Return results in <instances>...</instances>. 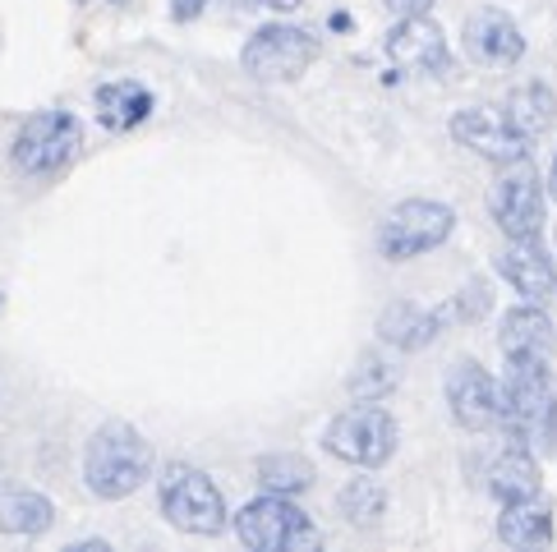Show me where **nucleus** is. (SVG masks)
<instances>
[{
	"mask_svg": "<svg viewBox=\"0 0 557 552\" xmlns=\"http://www.w3.org/2000/svg\"><path fill=\"white\" fill-rule=\"evenodd\" d=\"M451 138H461L470 152L488 156V162H497V166H511V162H525L530 156V138L516 134L507 125V115H493L484 106L451 115Z\"/></svg>",
	"mask_w": 557,
	"mask_h": 552,
	"instance_id": "nucleus-11",
	"label": "nucleus"
},
{
	"mask_svg": "<svg viewBox=\"0 0 557 552\" xmlns=\"http://www.w3.org/2000/svg\"><path fill=\"white\" fill-rule=\"evenodd\" d=\"M55 520V506L42 498V492H33V488H14L0 498V529L5 535H24V539H37V535H47Z\"/></svg>",
	"mask_w": 557,
	"mask_h": 552,
	"instance_id": "nucleus-21",
	"label": "nucleus"
},
{
	"mask_svg": "<svg viewBox=\"0 0 557 552\" xmlns=\"http://www.w3.org/2000/svg\"><path fill=\"white\" fill-rule=\"evenodd\" d=\"M387 61L406 74H437L447 70V37L429 14H406L401 24L387 33Z\"/></svg>",
	"mask_w": 557,
	"mask_h": 552,
	"instance_id": "nucleus-12",
	"label": "nucleus"
},
{
	"mask_svg": "<svg viewBox=\"0 0 557 552\" xmlns=\"http://www.w3.org/2000/svg\"><path fill=\"white\" fill-rule=\"evenodd\" d=\"M451 230H456V212L447 203L410 199V203H396L383 216L377 249H383L387 263H410V259H420V253H433L437 244H447Z\"/></svg>",
	"mask_w": 557,
	"mask_h": 552,
	"instance_id": "nucleus-6",
	"label": "nucleus"
},
{
	"mask_svg": "<svg viewBox=\"0 0 557 552\" xmlns=\"http://www.w3.org/2000/svg\"><path fill=\"white\" fill-rule=\"evenodd\" d=\"M443 331V313L420 309V304H387L383 318H377V337L396 350H424L433 346V337Z\"/></svg>",
	"mask_w": 557,
	"mask_h": 552,
	"instance_id": "nucleus-17",
	"label": "nucleus"
},
{
	"mask_svg": "<svg viewBox=\"0 0 557 552\" xmlns=\"http://www.w3.org/2000/svg\"><path fill=\"white\" fill-rule=\"evenodd\" d=\"M497 272H503L507 286L530 304H544L548 294L557 290V267L534 240H511L503 249V259H497Z\"/></svg>",
	"mask_w": 557,
	"mask_h": 552,
	"instance_id": "nucleus-14",
	"label": "nucleus"
},
{
	"mask_svg": "<svg viewBox=\"0 0 557 552\" xmlns=\"http://www.w3.org/2000/svg\"><path fill=\"white\" fill-rule=\"evenodd\" d=\"M447 410L461 428L484 432L503 419V387H497L474 360H456L447 368Z\"/></svg>",
	"mask_w": 557,
	"mask_h": 552,
	"instance_id": "nucleus-10",
	"label": "nucleus"
},
{
	"mask_svg": "<svg viewBox=\"0 0 557 552\" xmlns=\"http://www.w3.org/2000/svg\"><path fill=\"white\" fill-rule=\"evenodd\" d=\"M157 502H162V516L181 529V535H222L226 529V502L222 488H216L203 469H194L185 461H175L162 469V484H157Z\"/></svg>",
	"mask_w": 557,
	"mask_h": 552,
	"instance_id": "nucleus-3",
	"label": "nucleus"
},
{
	"mask_svg": "<svg viewBox=\"0 0 557 552\" xmlns=\"http://www.w3.org/2000/svg\"><path fill=\"white\" fill-rule=\"evenodd\" d=\"M235 539L249 552H305L318 543V529L290 498L263 492V498H253L240 516H235Z\"/></svg>",
	"mask_w": 557,
	"mask_h": 552,
	"instance_id": "nucleus-5",
	"label": "nucleus"
},
{
	"mask_svg": "<svg viewBox=\"0 0 557 552\" xmlns=\"http://www.w3.org/2000/svg\"><path fill=\"white\" fill-rule=\"evenodd\" d=\"M497 346H503L507 360H516V354H534V360H548L553 346H557V331L548 323V313L540 304H521L503 313V327H497Z\"/></svg>",
	"mask_w": 557,
	"mask_h": 552,
	"instance_id": "nucleus-15",
	"label": "nucleus"
},
{
	"mask_svg": "<svg viewBox=\"0 0 557 552\" xmlns=\"http://www.w3.org/2000/svg\"><path fill=\"white\" fill-rule=\"evenodd\" d=\"M148 475H152V447L134 424L111 419L88 438L84 484H88L92 498L121 502V498H129V492L144 488Z\"/></svg>",
	"mask_w": 557,
	"mask_h": 552,
	"instance_id": "nucleus-2",
	"label": "nucleus"
},
{
	"mask_svg": "<svg viewBox=\"0 0 557 552\" xmlns=\"http://www.w3.org/2000/svg\"><path fill=\"white\" fill-rule=\"evenodd\" d=\"M466 51L474 55L480 65L493 70H507L525 55V37L516 28V18L503 10H474L466 18Z\"/></svg>",
	"mask_w": 557,
	"mask_h": 552,
	"instance_id": "nucleus-13",
	"label": "nucleus"
},
{
	"mask_svg": "<svg viewBox=\"0 0 557 552\" xmlns=\"http://www.w3.org/2000/svg\"><path fill=\"white\" fill-rule=\"evenodd\" d=\"M336 506H342V516L350 525L369 529V525H377L387 516V492H383V484H373V479H355V484H346L342 492H336Z\"/></svg>",
	"mask_w": 557,
	"mask_h": 552,
	"instance_id": "nucleus-23",
	"label": "nucleus"
},
{
	"mask_svg": "<svg viewBox=\"0 0 557 552\" xmlns=\"http://www.w3.org/2000/svg\"><path fill=\"white\" fill-rule=\"evenodd\" d=\"M92 106H97V121L107 129H134L152 115V92L144 84H134V78H115V84L97 88Z\"/></svg>",
	"mask_w": 557,
	"mask_h": 552,
	"instance_id": "nucleus-18",
	"label": "nucleus"
},
{
	"mask_svg": "<svg viewBox=\"0 0 557 552\" xmlns=\"http://www.w3.org/2000/svg\"><path fill=\"white\" fill-rule=\"evenodd\" d=\"M78 143H84V129H78L70 111H37L18 125L10 162L24 175H55L74 162Z\"/></svg>",
	"mask_w": 557,
	"mask_h": 552,
	"instance_id": "nucleus-7",
	"label": "nucleus"
},
{
	"mask_svg": "<svg viewBox=\"0 0 557 552\" xmlns=\"http://www.w3.org/2000/svg\"><path fill=\"white\" fill-rule=\"evenodd\" d=\"M392 387H396V368L383 364L377 354H364L360 368L350 373V397L355 401H383Z\"/></svg>",
	"mask_w": 557,
	"mask_h": 552,
	"instance_id": "nucleus-24",
	"label": "nucleus"
},
{
	"mask_svg": "<svg viewBox=\"0 0 557 552\" xmlns=\"http://www.w3.org/2000/svg\"><path fill=\"white\" fill-rule=\"evenodd\" d=\"M198 10H203V0H175V5H171V14L181 18V24H185V18H194Z\"/></svg>",
	"mask_w": 557,
	"mask_h": 552,
	"instance_id": "nucleus-26",
	"label": "nucleus"
},
{
	"mask_svg": "<svg viewBox=\"0 0 557 552\" xmlns=\"http://www.w3.org/2000/svg\"><path fill=\"white\" fill-rule=\"evenodd\" d=\"M548 189H553V199H557V156H553V171H548Z\"/></svg>",
	"mask_w": 557,
	"mask_h": 552,
	"instance_id": "nucleus-28",
	"label": "nucleus"
},
{
	"mask_svg": "<svg viewBox=\"0 0 557 552\" xmlns=\"http://www.w3.org/2000/svg\"><path fill=\"white\" fill-rule=\"evenodd\" d=\"M396 442H401V428H396L392 414L377 401H360L342 410L323 432V447L336 461L360 465V469H377L396 456Z\"/></svg>",
	"mask_w": 557,
	"mask_h": 552,
	"instance_id": "nucleus-4",
	"label": "nucleus"
},
{
	"mask_svg": "<svg viewBox=\"0 0 557 552\" xmlns=\"http://www.w3.org/2000/svg\"><path fill=\"white\" fill-rule=\"evenodd\" d=\"M258 484L268 492H282V498H295L313 484V465L305 456H290V451H276V456L258 461Z\"/></svg>",
	"mask_w": 557,
	"mask_h": 552,
	"instance_id": "nucleus-22",
	"label": "nucleus"
},
{
	"mask_svg": "<svg viewBox=\"0 0 557 552\" xmlns=\"http://www.w3.org/2000/svg\"><path fill=\"white\" fill-rule=\"evenodd\" d=\"M253 5H263V10H300V0H253Z\"/></svg>",
	"mask_w": 557,
	"mask_h": 552,
	"instance_id": "nucleus-27",
	"label": "nucleus"
},
{
	"mask_svg": "<svg viewBox=\"0 0 557 552\" xmlns=\"http://www.w3.org/2000/svg\"><path fill=\"white\" fill-rule=\"evenodd\" d=\"M383 5H387L396 18H406V14H429L433 0H383Z\"/></svg>",
	"mask_w": 557,
	"mask_h": 552,
	"instance_id": "nucleus-25",
	"label": "nucleus"
},
{
	"mask_svg": "<svg viewBox=\"0 0 557 552\" xmlns=\"http://www.w3.org/2000/svg\"><path fill=\"white\" fill-rule=\"evenodd\" d=\"M313 61H318V42L305 28H290V24L258 28L240 51L245 74L258 78V84H295Z\"/></svg>",
	"mask_w": 557,
	"mask_h": 552,
	"instance_id": "nucleus-8",
	"label": "nucleus"
},
{
	"mask_svg": "<svg viewBox=\"0 0 557 552\" xmlns=\"http://www.w3.org/2000/svg\"><path fill=\"white\" fill-rule=\"evenodd\" d=\"M540 461L530 456L525 447L516 451H503L493 465H488V492L497 502H525V498H540Z\"/></svg>",
	"mask_w": 557,
	"mask_h": 552,
	"instance_id": "nucleus-19",
	"label": "nucleus"
},
{
	"mask_svg": "<svg viewBox=\"0 0 557 552\" xmlns=\"http://www.w3.org/2000/svg\"><path fill=\"white\" fill-rule=\"evenodd\" d=\"M503 424L511 432V442H521L525 451H557V382L544 360L534 354H516L507 360L503 378Z\"/></svg>",
	"mask_w": 557,
	"mask_h": 552,
	"instance_id": "nucleus-1",
	"label": "nucleus"
},
{
	"mask_svg": "<svg viewBox=\"0 0 557 552\" xmlns=\"http://www.w3.org/2000/svg\"><path fill=\"white\" fill-rule=\"evenodd\" d=\"M503 115H507V125H511L516 134H525L530 143H534V138L548 134L553 121H557V97H553L544 84H521V88L507 97Z\"/></svg>",
	"mask_w": 557,
	"mask_h": 552,
	"instance_id": "nucleus-20",
	"label": "nucleus"
},
{
	"mask_svg": "<svg viewBox=\"0 0 557 552\" xmlns=\"http://www.w3.org/2000/svg\"><path fill=\"white\" fill-rule=\"evenodd\" d=\"M497 539H503L507 548H548L553 543V506L544 498L503 502V516H497Z\"/></svg>",
	"mask_w": 557,
	"mask_h": 552,
	"instance_id": "nucleus-16",
	"label": "nucleus"
},
{
	"mask_svg": "<svg viewBox=\"0 0 557 552\" xmlns=\"http://www.w3.org/2000/svg\"><path fill=\"white\" fill-rule=\"evenodd\" d=\"M488 208H493V222L503 226L507 240H534L544 226V185L540 175H534L530 156L525 162H511L503 175H497V185L488 193Z\"/></svg>",
	"mask_w": 557,
	"mask_h": 552,
	"instance_id": "nucleus-9",
	"label": "nucleus"
}]
</instances>
